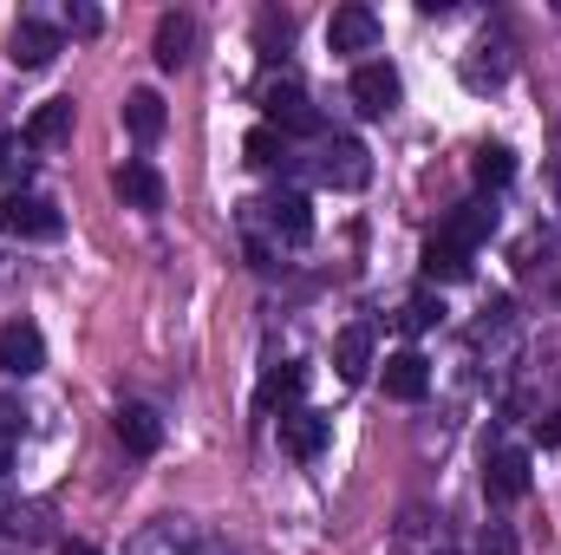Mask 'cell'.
<instances>
[{"label": "cell", "mask_w": 561, "mask_h": 555, "mask_svg": "<svg viewBox=\"0 0 561 555\" xmlns=\"http://www.w3.org/2000/svg\"><path fill=\"white\" fill-rule=\"evenodd\" d=\"M313 177H320L327 190H346V196H353V190L373 183V150L359 138H327L320 157H313Z\"/></svg>", "instance_id": "cell-1"}, {"label": "cell", "mask_w": 561, "mask_h": 555, "mask_svg": "<svg viewBox=\"0 0 561 555\" xmlns=\"http://www.w3.org/2000/svg\"><path fill=\"white\" fill-rule=\"evenodd\" d=\"M262 112H268V125H275L280 138L294 132V138H313L320 132V112H313V99L294 86V79H275L268 92H262Z\"/></svg>", "instance_id": "cell-2"}, {"label": "cell", "mask_w": 561, "mask_h": 555, "mask_svg": "<svg viewBox=\"0 0 561 555\" xmlns=\"http://www.w3.org/2000/svg\"><path fill=\"white\" fill-rule=\"evenodd\" d=\"M399 99H405V86H399V72H392L386 59H359V66H353V105H359L366 118L399 112Z\"/></svg>", "instance_id": "cell-3"}, {"label": "cell", "mask_w": 561, "mask_h": 555, "mask_svg": "<svg viewBox=\"0 0 561 555\" xmlns=\"http://www.w3.org/2000/svg\"><path fill=\"white\" fill-rule=\"evenodd\" d=\"M0 229L20 236V242H59L66 216H59L46 196H13V203H0Z\"/></svg>", "instance_id": "cell-4"}, {"label": "cell", "mask_w": 561, "mask_h": 555, "mask_svg": "<svg viewBox=\"0 0 561 555\" xmlns=\"http://www.w3.org/2000/svg\"><path fill=\"white\" fill-rule=\"evenodd\" d=\"M46 366V333L33 320H7L0 327V373L7 380H33Z\"/></svg>", "instance_id": "cell-5"}, {"label": "cell", "mask_w": 561, "mask_h": 555, "mask_svg": "<svg viewBox=\"0 0 561 555\" xmlns=\"http://www.w3.org/2000/svg\"><path fill=\"white\" fill-rule=\"evenodd\" d=\"M327 46L333 53H373L379 46V13L373 7H359V0H346V7H333V20H327Z\"/></svg>", "instance_id": "cell-6"}, {"label": "cell", "mask_w": 561, "mask_h": 555, "mask_svg": "<svg viewBox=\"0 0 561 555\" xmlns=\"http://www.w3.org/2000/svg\"><path fill=\"white\" fill-rule=\"evenodd\" d=\"M529 451H516V444H496L490 457H483V490L496 497V503H516V497H529Z\"/></svg>", "instance_id": "cell-7"}, {"label": "cell", "mask_w": 561, "mask_h": 555, "mask_svg": "<svg viewBox=\"0 0 561 555\" xmlns=\"http://www.w3.org/2000/svg\"><path fill=\"white\" fill-rule=\"evenodd\" d=\"M7 59H13L20 72L53 66V59H59V26H46V20H20V26L7 33Z\"/></svg>", "instance_id": "cell-8"}, {"label": "cell", "mask_w": 561, "mask_h": 555, "mask_svg": "<svg viewBox=\"0 0 561 555\" xmlns=\"http://www.w3.org/2000/svg\"><path fill=\"white\" fill-rule=\"evenodd\" d=\"M262 209H268L275 242H287V249H307V242H313V203H307L300 190H280V196H268Z\"/></svg>", "instance_id": "cell-9"}, {"label": "cell", "mask_w": 561, "mask_h": 555, "mask_svg": "<svg viewBox=\"0 0 561 555\" xmlns=\"http://www.w3.org/2000/svg\"><path fill=\"white\" fill-rule=\"evenodd\" d=\"M379 380H386V399H399V406H419L424 393H431V360L424 353H392L386 366H379Z\"/></svg>", "instance_id": "cell-10"}, {"label": "cell", "mask_w": 561, "mask_h": 555, "mask_svg": "<svg viewBox=\"0 0 561 555\" xmlns=\"http://www.w3.org/2000/svg\"><path fill=\"white\" fill-rule=\"evenodd\" d=\"M437 236H444V242H457L463 256H477V249L496 236V209H490V203H457V209L444 216V229H437Z\"/></svg>", "instance_id": "cell-11"}, {"label": "cell", "mask_w": 561, "mask_h": 555, "mask_svg": "<svg viewBox=\"0 0 561 555\" xmlns=\"http://www.w3.org/2000/svg\"><path fill=\"white\" fill-rule=\"evenodd\" d=\"M112 190H118V203H131V209H163V177H157L144 157H125V163L112 170Z\"/></svg>", "instance_id": "cell-12"}, {"label": "cell", "mask_w": 561, "mask_h": 555, "mask_svg": "<svg viewBox=\"0 0 561 555\" xmlns=\"http://www.w3.org/2000/svg\"><path fill=\"white\" fill-rule=\"evenodd\" d=\"M327 438H333V418L307 412V406H300V412H287V418H280V444H287V451H294L300 464H313V457L327 451Z\"/></svg>", "instance_id": "cell-13"}, {"label": "cell", "mask_w": 561, "mask_h": 555, "mask_svg": "<svg viewBox=\"0 0 561 555\" xmlns=\"http://www.w3.org/2000/svg\"><path fill=\"white\" fill-rule=\"evenodd\" d=\"M150 53H157V66H163V72H183V66H190V53H196V20H190V13H163V20H157V46H150Z\"/></svg>", "instance_id": "cell-14"}, {"label": "cell", "mask_w": 561, "mask_h": 555, "mask_svg": "<svg viewBox=\"0 0 561 555\" xmlns=\"http://www.w3.org/2000/svg\"><path fill=\"white\" fill-rule=\"evenodd\" d=\"M118 444L131 451V457H157L163 451V418L150 412V406H118Z\"/></svg>", "instance_id": "cell-15"}, {"label": "cell", "mask_w": 561, "mask_h": 555, "mask_svg": "<svg viewBox=\"0 0 561 555\" xmlns=\"http://www.w3.org/2000/svg\"><path fill=\"white\" fill-rule=\"evenodd\" d=\"M333 366H340L346 386H359V380L373 373V327H366V320L340 327V340H333Z\"/></svg>", "instance_id": "cell-16"}, {"label": "cell", "mask_w": 561, "mask_h": 555, "mask_svg": "<svg viewBox=\"0 0 561 555\" xmlns=\"http://www.w3.org/2000/svg\"><path fill=\"white\" fill-rule=\"evenodd\" d=\"M392 550L399 555H444V517H431V510H405L399 530H392Z\"/></svg>", "instance_id": "cell-17"}, {"label": "cell", "mask_w": 561, "mask_h": 555, "mask_svg": "<svg viewBox=\"0 0 561 555\" xmlns=\"http://www.w3.org/2000/svg\"><path fill=\"white\" fill-rule=\"evenodd\" d=\"M72 138V99H46L33 118H26V144L33 150H53V144Z\"/></svg>", "instance_id": "cell-18"}, {"label": "cell", "mask_w": 561, "mask_h": 555, "mask_svg": "<svg viewBox=\"0 0 561 555\" xmlns=\"http://www.w3.org/2000/svg\"><path fill=\"white\" fill-rule=\"evenodd\" d=\"M125 132H131L138 144H157V138H163V99H157L150 86L125 92Z\"/></svg>", "instance_id": "cell-19"}, {"label": "cell", "mask_w": 561, "mask_h": 555, "mask_svg": "<svg viewBox=\"0 0 561 555\" xmlns=\"http://www.w3.org/2000/svg\"><path fill=\"white\" fill-rule=\"evenodd\" d=\"M190 536H196V530H190L183 517H163V523H150L144 536H131L125 555H190Z\"/></svg>", "instance_id": "cell-20"}, {"label": "cell", "mask_w": 561, "mask_h": 555, "mask_svg": "<svg viewBox=\"0 0 561 555\" xmlns=\"http://www.w3.org/2000/svg\"><path fill=\"white\" fill-rule=\"evenodd\" d=\"M300 393H307V366H275L262 380V412H300Z\"/></svg>", "instance_id": "cell-21"}, {"label": "cell", "mask_w": 561, "mask_h": 555, "mask_svg": "<svg viewBox=\"0 0 561 555\" xmlns=\"http://www.w3.org/2000/svg\"><path fill=\"white\" fill-rule=\"evenodd\" d=\"M463 275H470V256H463L457 242L431 236V242H424V281L437 287V281H463Z\"/></svg>", "instance_id": "cell-22"}, {"label": "cell", "mask_w": 561, "mask_h": 555, "mask_svg": "<svg viewBox=\"0 0 561 555\" xmlns=\"http://www.w3.org/2000/svg\"><path fill=\"white\" fill-rule=\"evenodd\" d=\"M437 320H444V294H437V287L405 294V307H399V327H405V333H431Z\"/></svg>", "instance_id": "cell-23"}, {"label": "cell", "mask_w": 561, "mask_h": 555, "mask_svg": "<svg viewBox=\"0 0 561 555\" xmlns=\"http://www.w3.org/2000/svg\"><path fill=\"white\" fill-rule=\"evenodd\" d=\"M470 177H477V183H483V190H503V183H510V177H516V157H510V150H503V144H483V150H477V157H470Z\"/></svg>", "instance_id": "cell-24"}, {"label": "cell", "mask_w": 561, "mask_h": 555, "mask_svg": "<svg viewBox=\"0 0 561 555\" xmlns=\"http://www.w3.org/2000/svg\"><path fill=\"white\" fill-rule=\"evenodd\" d=\"M242 157H249L255 170H275L280 157H287V138H280L275 125H255V132L242 138Z\"/></svg>", "instance_id": "cell-25"}, {"label": "cell", "mask_w": 561, "mask_h": 555, "mask_svg": "<svg viewBox=\"0 0 561 555\" xmlns=\"http://www.w3.org/2000/svg\"><path fill=\"white\" fill-rule=\"evenodd\" d=\"M477 555H523V550H516V530H510V523H483Z\"/></svg>", "instance_id": "cell-26"}, {"label": "cell", "mask_w": 561, "mask_h": 555, "mask_svg": "<svg viewBox=\"0 0 561 555\" xmlns=\"http://www.w3.org/2000/svg\"><path fill=\"white\" fill-rule=\"evenodd\" d=\"M190 555H242V550H236L229 536H216V530H196V536H190Z\"/></svg>", "instance_id": "cell-27"}, {"label": "cell", "mask_w": 561, "mask_h": 555, "mask_svg": "<svg viewBox=\"0 0 561 555\" xmlns=\"http://www.w3.org/2000/svg\"><path fill=\"white\" fill-rule=\"evenodd\" d=\"M66 26H72L79 39H92V33H99L105 20H99V7H66Z\"/></svg>", "instance_id": "cell-28"}, {"label": "cell", "mask_w": 561, "mask_h": 555, "mask_svg": "<svg viewBox=\"0 0 561 555\" xmlns=\"http://www.w3.org/2000/svg\"><path fill=\"white\" fill-rule=\"evenodd\" d=\"M7 536H26V543H33V536H46L39 510H13V517H7Z\"/></svg>", "instance_id": "cell-29"}, {"label": "cell", "mask_w": 561, "mask_h": 555, "mask_svg": "<svg viewBox=\"0 0 561 555\" xmlns=\"http://www.w3.org/2000/svg\"><path fill=\"white\" fill-rule=\"evenodd\" d=\"M13 157H20V144H13V138H0V177L13 170Z\"/></svg>", "instance_id": "cell-30"}, {"label": "cell", "mask_w": 561, "mask_h": 555, "mask_svg": "<svg viewBox=\"0 0 561 555\" xmlns=\"http://www.w3.org/2000/svg\"><path fill=\"white\" fill-rule=\"evenodd\" d=\"M542 444H549V451H556V444H561V412L549 418V424H542Z\"/></svg>", "instance_id": "cell-31"}, {"label": "cell", "mask_w": 561, "mask_h": 555, "mask_svg": "<svg viewBox=\"0 0 561 555\" xmlns=\"http://www.w3.org/2000/svg\"><path fill=\"white\" fill-rule=\"evenodd\" d=\"M59 555H105V550H92V543H59Z\"/></svg>", "instance_id": "cell-32"}, {"label": "cell", "mask_w": 561, "mask_h": 555, "mask_svg": "<svg viewBox=\"0 0 561 555\" xmlns=\"http://www.w3.org/2000/svg\"><path fill=\"white\" fill-rule=\"evenodd\" d=\"M7 464H13V438H0V477H7Z\"/></svg>", "instance_id": "cell-33"}]
</instances>
